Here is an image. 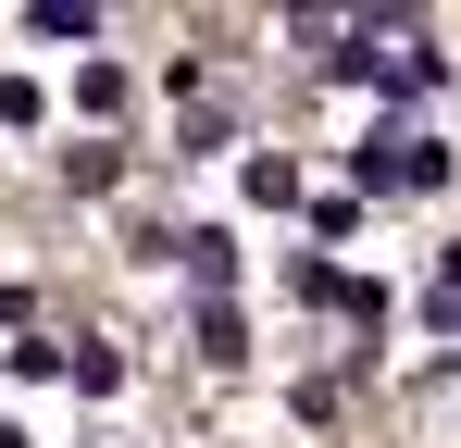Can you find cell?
Listing matches in <instances>:
<instances>
[{
    "mask_svg": "<svg viewBox=\"0 0 461 448\" xmlns=\"http://www.w3.org/2000/svg\"><path fill=\"white\" fill-rule=\"evenodd\" d=\"M237 349H249V324H237L225 299H212V311H200V362H237Z\"/></svg>",
    "mask_w": 461,
    "mask_h": 448,
    "instance_id": "3957f363",
    "label": "cell"
},
{
    "mask_svg": "<svg viewBox=\"0 0 461 448\" xmlns=\"http://www.w3.org/2000/svg\"><path fill=\"white\" fill-rule=\"evenodd\" d=\"M25 25H38V38H100V13H87V0H38Z\"/></svg>",
    "mask_w": 461,
    "mask_h": 448,
    "instance_id": "7a4b0ae2",
    "label": "cell"
},
{
    "mask_svg": "<svg viewBox=\"0 0 461 448\" xmlns=\"http://www.w3.org/2000/svg\"><path fill=\"white\" fill-rule=\"evenodd\" d=\"M0 448H25V424H0Z\"/></svg>",
    "mask_w": 461,
    "mask_h": 448,
    "instance_id": "277c9868",
    "label": "cell"
},
{
    "mask_svg": "<svg viewBox=\"0 0 461 448\" xmlns=\"http://www.w3.org/2000/svg\"><path fill=\"white\" fill-rule=\"evenodd\" d=\"M175 262H187L200 287H225V274H237V237H225V224H187V237H175Z\"/></svg>",
    "mask_w": 461,
    "mask_h": 448,
    "instance_id": "6da1fadb",
    "label": "cell"
}]
</instances>
